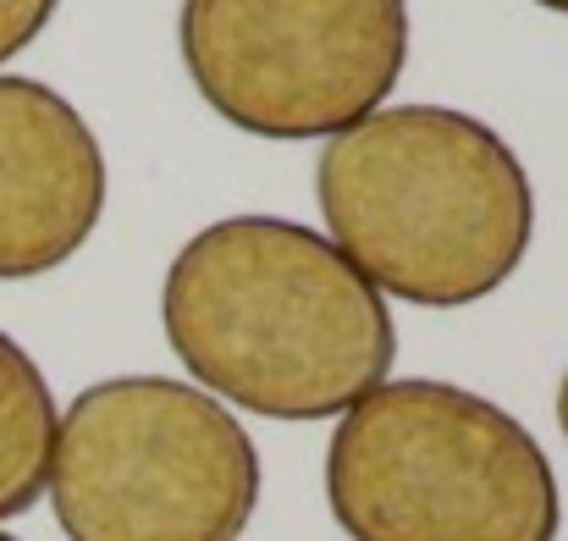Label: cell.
I'll return each instance as SVG.
<instances>
[{
  "label": "cell",
  "instance_id": "1",
  "mask_svg": "<svg viewBox=\"0 0 568 541\" xmlns=\"http://www.w3.org/2000/svg\"><path fill=\"white\" fill-rule=\"evenodd\" d=\"M161 327L199 392L265 420H337L397 360L386 299L326 232L282 216L193 232L161 282Z\"/></svg>",
  "mask_w": 568,
  "mask_h": 541
},
{
  "label": "cell",
  "instance_id": "2",
  "mask_svg": "<svg viewBox=\"0 0 568 541\" xmlns=\"http://www.w3.org/2000/svg\"><path fill=\"white\" fill-rule=\"evenodd\" d=\"M326 243L425 310L491 299L530 254L536 188L514 144L453 106H381L315 161Z\"/></svg>",
  "mask_w": 568,
  "mask_h": 541
},
{
  "label": "cell",
  "instance_id": "3",
  "mask_svg": "<svg viewBox=\"0 0 568 541\" xmlns=\"http://www.w3.org/2000/svg\"><path fill=\"white\" fill-rule=\"evenodd\" d=\"M326 503L354 541H558L547 448L453 381H381L326 448Z\"/></svg>",
  "mask_w": 568,
  "mask_h": 541
},
{
  "label": "cell",
  "instance_id": "4",
  "mask_svg": "<svg viewBox=\"0 0 568 541\" xmlns=\"http://www.w3.org/2000/svg\"><path fill=\"white\" fill-rule=\"evenodd\" d=\"M44 492L67 541H243L260 448L193 381L111 375L55 420Z\"/></svg>",
  "mask_w": 568,
  "mask_h": 541
},
{
  "label": "cell",
  "instance_id": "5",
  "mask_svg": "<svg viewBox=\"0 0 568 541\" xmlns=\"http://www.w3.org/2000/svg\"><path fill=\"white\" fill-rule=\"evenodd\" d=\"M178 44L204 106L254 139H337L408 61V0H183Z\"/></svg>",
  "mask_w": 568,
  "mask_h": 541
},
{
  "label": "cell",
  "instance_id": "6",
  "mask_svg": "<svg viewBox=\"0 0 568 541\" xmlns=\"http://www.w3.org/2000/svg\"><path fill=\"white\" fill-rule=\"evenodd\" d=\"M105 193L83 111L39 78H0V282L61 271L94 238Z\"/></svg>",
  "mask_w": 568,
  "mask_h": 541
},
{
  "label": "cell",
  "instance_id": "7",
  "mask_svg": "<svg viewBox=\"0 0 568 541\" xmlns=\"http://www.w3.org/2000/svg\"><path fill=\"white\" fill-rule=\"evenodd\" d=\"M55 398L33 354L0 332V520L28 514L50 481Z\"/></svg>",
  "mask_w": 568,
  "mask_h": 541
},
{
  "label": "cell",
  "instance_id": "8",
  "mask_svg": "<svg viewBox=\"0 0 568 541\" xmlns=\"http://www.w3.org/2000/svg\"><path fill=\"white\" fill-rule=\"evenodd\" d=\"M55 6H61V0H0V67H6L11 56H22V50L50 28Z\"/></svg>",
  "mask_w": 568,
  "mask_h": 541
},
{
  "label": "cell",
  "instance_id": "9",
  "mask_svg": "<svg viewBox=\"0 0 568 541\" xmlns=\"http://www.w3.org/2000/svg\"><path fill=\"white\" fill-rule=\"evenodd\" d=\"M558 425H564V437H568V375L558 381Z\"/></svg>",
  "mask_w": 568,
  "mask_h": 541
},
{
  "label": "cell",
  "instance_id": "10",
  "mask_svg": "<svg viewBox=\"0 0 568 541\" xmlns=\"http://www.w3.org/2000/svg\"><path fill=\"white\" fill-rule=\"evenodd\" d=\"M536 6H547V11H558V17H568V0H536Z\"/></svg>",
  "mask_w": 568,
  "mask_h": 541
},
{
  "label": "cell",
  "instance_id": "11",
  "mask_svg": "<svg viewBox=\"0 0 568 541\" xmlns=\"http://www.w3.org/2000/svg\"><path fill=\"white\" fill-rule=\"evenodd\" d=\"M0 541H17V537H6V531H0Z\"/></svg>",
  "mask_w": 568,
  "mask_h": 541
}]
</instances>
